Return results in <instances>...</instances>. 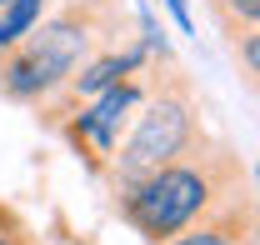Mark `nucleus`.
<instances>
[{
    "label": "nucleus",
    "instance_id": "obj_1",
    "mask_svg": "<svg viewBox=\"0 0 260 245\" xmlns=\"http://www.w3.org/2000/svg\"><path fill=\"white\" fill-rule=\"evenodd\" d=\"M240 195H250L245 160L230 150V145L200 135V140L185 145L175 160H165L150 175L120 185V190H115V210H120V220H125L135 235H145L150 245H160V240H170L175 230L205 220L210 210H220V205L240 200Z\"/></svg>",
    "mask_w": 260,
    "mask_h": 245
},
{
    "label": "nucleus",
    "instance_id": "obj_2",
    "mask_svg": "<svg viewBox=\"0 0 260 245\" xmlns=\"http://www.w3.org/2000/svg\"><path fill=\"white\" fill-rule=\"evenodd\" d=\"M200 135H205V125H200V115H195L190 80H185V70H180L175 60H165V75H155V85L140 95V105L130 110L125 130H120L115 150H110V160H105L110 190H120V185L150 175L155 165L175 160V155L185 150V145H195Z\"/></svg>",
    "mask_w": 260,
    "mask_h": 245
},
{
    "label": "nucleus",
    "instance_id": "obj_3",
    "mask_svg": "<svg viewBox=\"0 0 260 245\" xmlns=\"http://www.w3.org/2000/svg\"><path fill=\"white\" fill-rule=\"evenodd\" d=\"M90 40L95 35H90V20L80 5H70L50 25L35 20L15 45L0 50V95L15 105L50 100V90L75 75V65L90 60Z\"/></svg>",
    "mask_w": 260,
    "mask_h": 245
},
{
    "label": "nucleus",
    "instance_id": "obj_4",
    "mask_svg": "<svg viewBox=\"0 0 260 245\" xmlns=\"http://www.w3.org/2000/svg\"><path fill=\"white\" fill-rule=\"evenodd\" d=\"M140 95H145V85L125 75V80H115L110 90H100L95 100L75 105L65 120H55V130L70 140V150L80 155L95 175H105V160H110V150H115V140H120V130H125L130 110L140 105Z\"/></svg>",
    "mask_w": 260,
    "mask_h": 245
},
{
    "label": "nucleus",
    "instance_id": "obj_5",
    "mask_svg": "<svg viewBox=\"0 0 260 245\" xmlns=\"http://www.w3.org/2000/svg\"><path fill=\"white\" fill-rule=\"evenodd\" d=\"M160 245H260L255 240V195H240V200H230L220 210H210L205 220L175 230Z\"/></svg>",
    "mask_w": 260,
    "mask_h": 245
},
{
    "label": "nucleus",
    "instance_id": "obj_6",
    "mask_svg": "<svg viewBox=\"0 0 260 245\" xmlns=\"http://www.w3.org/2000/svg\"><path fill=\"white\" fill-rule=\"evenodd\" d=\"M40 10H45V0H0V50L30 30L40 20Z\"/></svg>",
    "mask_w": 260,
    "mask_h": 245
},
{
    "label": "nucleus",
    "instance_id": "obj_7",
    "mask_svg": "<svg viewBox=\"0 0 260 245\" xmlns=\"http://www.w3.org/2000/svg\"><path fill=\"white\" fill-rule=\"evenodd\" d=\"M0 245H40V240H35L20 220H10V225H0Z\"/></svg>",
    "mask_w": 260,
    "mask_h": 245
},
{
    "label": "nucleus",
    "instance_id": "obj_8",
    "mask_svg": "<svg viewBox=\"0 0 260 245\" xmlns=\"http://www.w3.org/2000/svg\"><path fill=\"white\" fill-rule=\"evenodd\" d=\"M165 5H170V15H175V25H180V30L190 35V30H195V15H190V0H165Z\"/></svg>",
    "mask_w": 260,
    "mask_h": 245
},
{
    "label": "nucleus",
    "instance_id": "obj_9",
    "mask_svg": "<svg viewBox=\"0 0 260 245\" xmlns=\"http://www.w3.org/2000/svg\"><path fill=\"white\" fill-rule=\"evenodd\" d=\"M10 220H15V215H10V210H5V205H0V225H10Z\"/></svg>",
    "mask_w": 260,
    "mask_h": 245
}]
</instances>
